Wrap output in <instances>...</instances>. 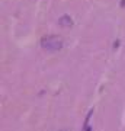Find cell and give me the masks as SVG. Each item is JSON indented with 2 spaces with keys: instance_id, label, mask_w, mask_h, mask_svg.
Listing matches in <instances>:
<instances>
[{
  "instance_id": "2",
  "label": "cell",
  "mask_w": 125,
  "mask_h": 131,
  "mask_svg": "<svg viewBox=\"0 0 125 131\" xmlns=\"http://www.w3.org/2000/svg\"><path fill=\"white\" fill-rule=\"evenodd\" d=\"M58 24H60V26H64V28H71L73 26V19L70 18L69 15H63L58 19Z\"/></svg>"
},
{
  "instance_id": "3",
  "label": "cell",
  "mask_w": 125,
  "mask_h": 131,
  "mask_svg": "<svg viewBox=\"0 0 125 131\" xmlns=\"http://www.w3.org/2000/svg\"><path fill=\"white\" fill-rule=\"evenodd\" d=\"M58 131H70L69 128H65V130H58Z\"/></svg>"
},
{
  "instance_id": "1",
  "label": "cell",
  "mask_w": 125,
  "mask_h": 131,
  "mask_svg": "<svg viewBox=\"0 0 125 131\" xmlns=\"http://www.w3.org/2000/svg\"><path fill=\"white\" fill-rule=\"evenodd\" d=\"M41 47L48 52H55V51H60L63 45H64V41L63 38L58 37V35H48V37H44L41 39Z\"/></svg>"
}]
</instances>
